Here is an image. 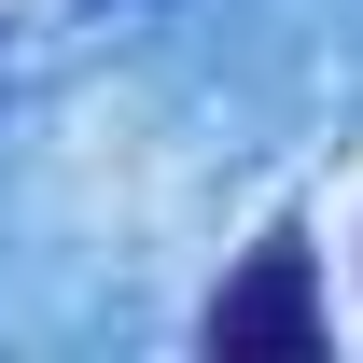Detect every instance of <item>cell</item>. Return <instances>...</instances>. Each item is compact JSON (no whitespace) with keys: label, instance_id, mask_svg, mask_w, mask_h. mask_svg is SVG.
<instances>
[{"label":"cell","instance_id":"obj_1","mask_svg":"<svg viewBox=\"0 0 363 363\" xmlns=\"http://www.w3.org/2000/svg\"><path fill=\"white\" fill-rule=\"evenodd\" d=\"M210 350H321V279H308L294 238H266V252L210 294Z\"/></svg>","mask_w":363,"mask_h":363}]
</instances>
